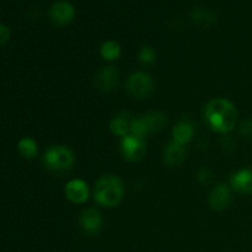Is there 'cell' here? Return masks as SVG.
<instances>
[{"instance_id":"6da1fadb","label":"cell","mask_w":252,"mask_h":252,"mask_svg":"<svg viewBox=\"0 0 252 252\" xmlns=\"http://www.w3.org/2000/svg\"><path fill=\"white\" fill-rule=\"evenodd\" d=\"M204 121L213 132H231L238 121V110L231 101L223 97H216L209 101L204 107Z\"/></svg>"},{"instance_id":"7a4b0ae2","label":"cell","mask_w":252,"mask_h":252,"mask_svg":"<svg viewBox=\"0 0 252 252\" xmlns=\"http://www.w3.org/2000/svg\"><path fill=\"white\" fill-rule=\"evenodd\" d=\"M125 196V185L118 176L107 174L101 176L94 187V199L97 204L107 208L118 206Z\"/></svg>"},{"instance_id":"3957f363","label":"cell","mask_w":252,"mask_h":252,"mask_svg":"<svg viewBox=\"0 0 252 252\" xmlns=\"http://www.w3.org/2000/svg\"><path fill=\"white\" fill-rule=\"evenodd\" d=\"M75 157L73 150L66 145H52L44 152L43 165L49 172L58 176H64L73 170Z\"/></svg>"},{"instance_id":"277c9868","label":"cell","mask_w":252,"mask_h":252,"mask_svg":"<svg viewBox=\"0 0 252 252\" xmlns=\"http://www.w3.org/2000/svg\"><path fill=\"white\" fill-rule=\"evenodd\" d=\"M128 93L137 98H147L154 91V81L152 76L144 71H135L128 78L126 84Z\"/></svg>"},{"instance_id":"5b68a950","label":"cell","mask_w":252,"mask_h":252,"mask_svg":"<svg viewBox=\"0 0 252 252\" xmlns=\"http://www.w3.org/2000/svg\"><path fill=\"white\" fill-rule=\"evenodd\" d=\"M120 149L126 160L130 162H135L144 158L145 153H147V145H145L144 139H142V138L128 134L126 137L121 138Z\"/></svg>"},{"instance_id":"8992f818","label":"cell","mask_w":252,"mask_h":252,"mask_svg":"<svg viewBox=\"0 0 252 252\" xmlns=\"http://www.w3.org/2000/svg\"><path fill=\"white\" fill-rule=\"evenodd\" d=\"M79 225L89 236H97L102 231L103 219L100 212L95 208H86L79 216Z\"/></svg>"},{"instance_id":"52a82bcc","label":"cell","mask_w":252,"mask_h":252,"mask_svg":"<svg viewBox=\"0 0 252 252\" xmlns=\"http://www.w3.org/2000/svg\"><path fill=\"white\" fill-rule=\"evenodd\" d=\"M75 17V7L65 0H58L49 7V19L57 26L69 25Z\"/></svg>"},{"instance_id":"ba28073f","label":"cell","mask_w":252,"mask_h":252,"mask_svg":"<svg viewBox=\"0 0 252 252\" xmlns=\"http://www.w3.org/2000/svg\"><path fill=\"white\" fill-rule=\"evenodd\" d=\"M64 194L66 199L71 203L83 204L90 197V189H89L88 184L84 180L74 179L70 180L64 187Z\"/></svg>"},{"instance_id":"9c48e42d","label":"cell","mask_w":252,"mask_h":252,"mask_svg":"<svg viewBox=\"0 0 252 252\" xmlns=\"http://www.w3.org/2000/svg\"><path fill=\"white\" fill-rule=\"evenodd\" d=\"M231 201H233V192L225 184L217 185L209 193V206L213 211H224L230 206Z\"/></svg>"},{"instance_id":"30bf717a","label":"cell","mask_w":252,"mask_h":252,"mask_svg":"<svg viewBox=\"0 0 252 252\" xmlns=\"http://www.w3.org/2000/svg\"><path fill=\"white\" fill-rule=\"evenodd\" d=\"M120 83V71L113 65L103 66L95 78L96 88L102 93H110L115 90Z\"/></svg>"},{"instance_id":"8fae6325","label":"cell","mask_w":252,"mask_h":252,"mask_svg":"<svg viewBox=\"0 0 252 252\" xmlns=\"http://www.w3.org/2000/svg\"><path fill=\"white\" fill-rule=\"evenodd\" d=\"M187 152L185 145L179 144V143L171 140L165 145L164 153H162V159H164L165 165L170 167H175L181 165L186 160Z\"/></svg>"},{"instance_id":"7c38bea8","label":"cell","mask_w":252,"mask_h":252,"mask_svg":"<svg viewBox=\"0 0 252 252\" xmlns=\"http://www.w3.org/2000/svg\"><path fill=\"white\" fill-rule=\"evenodd\" d=\"M194 130L193 122L189 118H182L172 128V140L186 147L193 138Z\"/></svg>"},{"instance_id":"4fadbf2b","label":"cell","mask_w":252,"mask_h":252,"mask_svg":"<svg viewBox=\"0 0 252 252\" xmlns=\"http://www.w3.org/2000/svg\"><path fill=\"white\" fill-rule=\"evenodd\" d=\"M230 186L241 194H252V169H243L230 176Z\"/></svg>"},{"instance_id":"5bb4252c","label":"cell","mask_w":252,"mask_h":252,"mask_svg":"<svg viewBox=\"0 0 252 252\" xmlns=\"http://www.w3.org/2000/svg\"><path fill=\"white\" fill-rule=\"evenodd\" d=\"M140 118H142L143 123H144L148 135L162 130L167 123L166 116L162 112H159V111L148 112L145 115L140 116Z\"/></svg>"},{"instance_id":"9a60e30c","label":"cell","mask_w":252,"mask_h":252,"mask_svg":"<svg viewBox=\"0 0 252 252\" xmlns=\"http://www.w3.org/2000/svg\"><path fill=\"white\" fill-rule=\"evenodd\" d=\"M133 116L129 112H122L115 116L110 122V130L112 134L117 137H126L130 132V123H132Z\"/></svg>"},{"instance_id":"2e32d148","label":"cell","mask_w":252,"mask_h":252,"mask_svg":"<svg viewBox=\"0 0 252 252\" xmlns=\"http://www.w3.org/2000/svg\"><path fill=\"white\" fill-rule=\"evenodd\" d=\"M191 20L196 26L202 27V29L213 26L217 22L216 15L212 11H209V10L203 9V7H196V9L192 11Z\"/></svg>"},{"instance_id":"e0dca14e","label":"cell","mask_w":252,"mask_h":252,"mask_svg":"<svg viewBox=\"0 0 252 252\" xmlns=\"http://www.w3.org/2000/svg\"><path fill=\"white\" fill-rule=\"evenodd\" d=\"M122 49L118 42L113 41V39H108L105 41L100 47V54L105 61L107 62H115L121 57Z\"/></svg>"},{"instance_id":"ac0fdd59","label":"cell","mask_w":252,"mask_h":252,"mask_svg":"<svg viewBox=\"0 0 252 252\" xmlns=\"http://www.w3.org/2000/svg\"><path fill=\"white\" fill-rule=\"evenodd\" d=\"M17 149L22 158L29 160L34 159L38 154V145H37L36 140L30 137L21 138L17 143Z\"/></svg>"},{"instance_id":"d6986e66","label":"cell","mask_w":252,"mask_h":252,"mask_svg":"<svg viewBox=\"0 0 252 252\" xmlns=\"http://www.w3.org/2000/svg\"><path fill=\"white\" fill-rule=\"evenodd\" d=\"M138 61L143 65H153L157 62V52L150 46L142 47L138 52Z\"/></svg>"},{"instance_id":"ffe728a7","label":"cell","mask_w":252,"mask_h":252,"mask_svg":"<svg viewBox=\"0 0 252 252\" xmlns=\"http://www.w3.org/2000/svg\"><path fill=\"white\" fill-rule=\"evenodd\" d=\"M196 179L199 184H209L211 180L213 179V174H212L211 170L207 169V167H202V169H199L198 171H197Z\"/></svg>"},{"instance_id":"44dd1931","label":"cell","mask_w":252,"mask_h":252,"mask_svg":"<svg viewBox=\"0 0 252 252\" xmlns=\"http://www.w3.org/2000/svg\"><path fill=\"white\" fill-rule=\"evenodd\" d=\"M239 134L241 137L251 138L252 137V118L243 121L239 126Z\"/></svg>"},{"instance_id":"7402d4cb","label":"cell","mask_w":252,"mask_h":252,"mask_svg":"<svg viewBox=\"0 0 252 252\" xmlns=\"http://www.w3.org/2000/svg\"><path fill=\"white\" fill-rule=\"evenodd\" d=\"M10 38V30L6 25L0 24V46L6 43Z\"/></svg>"}]
</instances>
